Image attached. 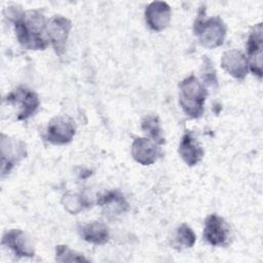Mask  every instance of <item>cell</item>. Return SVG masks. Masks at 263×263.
<instances>
[{
	"label": "cell",
	"mask_w": 263,
	"mask_h": 263,
	"mask_svg": "<svg viewBox=\"0 0 263 263\" xmlns=\"http://www.w3.org/2000/svg\"><path fill=\"white\" fill-rule=\"evenodd\" d=\"M8 10L7 17L13 22L20 44L30 50H44L49 44L45 33L47 22L44 15L37 10L24 11L12 7Z\"/></svg>",
	"instance_id": "cell-1"
},
{
	"label": "cell",
	"mask_w": 263,
	"mask_h": 263,
	"mask_svg": "<svg viewBox=\"0 0 263 263\" xmlns=\"http://www.w3.org/2000/svg\"><path fill=\"white\" fill-rule=\"evenodd\" d=\"M179 88V103L183 112L191 119L201 117L208 97V90L203 83L191 74L180 82Z\"/></svg>",
	"instance_id": "cell-2"
},
{
	"label": "cell",
	"mask_w": 263,
	"mask_h": 263,
	"mask_svg": "<svg viewBox=\"0 0 263 263\" xmlns=\"http://www.w3.org/2000/svg\"><path fill=\"white\" fill-rule=\"evenodd\" d=\"M204 9L201 8L193 25L194 35L198 38L199 43L209 49L221 46L224 43L227 27L219 16L204 20Z\"/></svg>",
	"instance_id": "cell-3"
},
{
	"label": "cell",
	"mask_w": 263,
	"mask_h": 263,
	"mask_svg": "<svg viewBox=\"0 0 263 263\" xmlns=\"http://www.w3.org/2000/svg\"><path fill=\"white\" fill-rule=\"evenodd\" d=\"M4 101L12 106L17 107L16 118L26 120L33 116L40 106V101L37 93L27 87L20 86L11 90Z\"/></svg>",
	"instance_id": "cell-4"
},
{
	"label": "cell",
	"mask_w": 263,
	"mask_h": 263,
	"mask_svg": "<svg viewBox=\"0 0 263 263\" xmlns=\"http://www.w3.org/2000/svg\"><path fill=\"white\" fill-rule=\"evenodd\" d=\"M71 29L72 24L70 20L61 14L53 15L47 21L45 28L46 37L57 54L62 55L65 51Z\"/></svg>",
	"instance_id": "cell-5"
},
{
	"label": "cell",
	"mask_w": 263,
	"mask_h": 263,
	"mask_svg": "<svg viewBox=\"0 0 263 263\" xmlns=\"http://www.w3.org/2000/svg\"><path fill=\"white\" fill-rule=\"evenodd\" d=\"M203 239L213 247H225L230 242V226L224 218L211 214L204 219Z\"/></svg>",
	"instance_id": "cell-6"
},
{
	"label": "cell",
	"mask_w": 263,
	"mask_h": 263,
	"mask_svg": "<svg viewBox=\"0 0 263 263\" xmlns=\"http://www.w3.org/2000/svg\"><path fill=\"white\" fill-rule=\"evenodd\" d=\"M76 134L73 120L68 116H55L47 124L44 139L52 145L69 144Z\"/></svg>",
	"instance_id": "cell-7"
},
{
	"label": "cell",
	"mask_w": 263,
	"mask_h": 263,
	"mask_svg": "<svg viewBox=\"0 0 263 263\" xmlns=\"http://www.w3.org/2000/svg\"><path fill=\"white\" fill-rule=\"evenodd\" d=\"M262 23L252 27L247 41V61L249 69L259 79L262 78Z\"/></svg>",
	"instance_id": "cell-8"
},
{
	"label": "cell",
	"mask_w": 263,
	"mask_h": 263,
	"mask_svg": "<svg viewBox=\"0 0 263 263\" xmlns=\"http://www.w3.org/2000/svg\"><path fill=\"white\" fill-rule=\"evenodd\" d=\"M26 145L24 142L11 137L1 135V173L2 177L8 174L13 166L24 157H26Z\"/></svg>",
	"instance_id": "cell-9"
},
{
	"label": "cell",
	"mask_w": 263,
	"mask_h": 263,
	"mask_svg": "<svg viewBox=\"0 0 263 263\" xmlns=\"http://www.w3.org/2000/svg\"><path fill=\"white\" fill-rule=\"evenodd\" d=\"M1 243L18 258H30L35 255L33 245L21 229H9L6 231L2 236Z\"/></svg>",
	"instance_id": "cell-10"
},
{
	"label": "cell",
	"mask_w": 263,
	"mask_h": 263,
	"mask_svg": "<svg viewBox=\"0 0 263 263\" xmlns=\"http://www.w3.org/2000/svg\"><path fill=\"white\" fill-rule=\"evenodd\" d=\"M160 155L159 145L148 137H138L132 144V156L142 165L154 163Z\"/></svg>",
	"instance_id": "cell-11"
},
{
	"label": "cell",
	"mask_w": 263,
	"mask_h": 263,
	"mask_svg": "<svg viewBox=\"0 0 263 263\" xmlns=\"http://www.w3.org/2000/svg\"><path fill=\"white\" fill-rule=\"evenodd\" d=\"M172 9L166 2L153 1L145 9V21L149 29L161 32L170 25Z\"/></svg>",
	"instance_id": "cell-12"
},
{
	"label": "cell",
	"mask_w": 263,
	"mask_h": 263,
	"mask_svg": "<svg viewBox=\"0 0 263 263\" xmlns=\"http://www.w3.org/2000/svg\"><path fill=\"white\" fill-rule=\"evenodd\" d=\"M221 67L237 80H243L249 71L247 57L237 49H230L222 54Z\"/></svg>",
	"instance_id": "cell-13"
},
{
	"label": "cell",
	"mask_w": 263,
	"mask_h": 263,
	"mask_svg": "<svg viewBox=\"0 0 263 263\" xmlns=\"http://www.w3.org/2000/svg\"><path fill=\"white\" fill-rule=\"evenodd\" d=\"M98 204L102 208L104 215L108 218H117L125 214L129 209L128 202L124 196L116 190L107 191L100 195Z\"/></svg>",
	"instance_id": "cell-14"
},
{
	"label": "cell",
	"mask_w": 263,
	"mask_h": 263,
	"mask_svg": "<svg viewBox=\"0 0 263 263\" xmlns=\"http://www.w3.org/2000/svg\"><path fill=\"white\" fill-rule=\"evenodd\" d=\"M179 154L188 166H194L202 159L204 150L193 137L192 133L186 132L182 136L179 144Z\"/></svg>",
	"instance_id": "cell-15"
},
{
	"label": "cell",
	"mask_w": 263,
	"mask_h": 263,
	"mask_svg": "<svg viewBox=\"0 0 263 263\" xmlns=\"http://www.w3.org/2000/svg\"><path fill=\"white\" fill-rule=\"evenodd\" d=\"M79 233L82 239L96 246H103L107 243L110 238L109 227L105 223L99 221L82 225L79 228Z\"/></svg>",
	"instance_id": "cell-16"
},
{
	"label": "cell",
	"mask_w": 263,
	"mask_h": 263,
	"mask_svg": "<svg viewBox=\"0 0 263 263\" xmlns=\"http://www.w3.org/2000/svg\"><path fill=\"white\" fill-rule=\"evenodd\" d=\"M142 130L158 145H163L165 143V138L163 136V130L161 128L159 117L155 114L146 115L141 122Z\"/></svg>",
	"instance_id": "cell-17"
},
{
	"label": "cell",
	"mask_w": 263,
	"mask_h": 263,
	"mask_svg": "<svg viewBox=\"0 0 263 263\" xmlns=\"http://www.w3.org/2000/svg\"><path fill=\"white\" fill-rule=\"evenodd\" d=\"M196 241V235L192 228L187 224H181L175 232L173 246L177 250L189 249L194 246Z\"/></svg>",
	"instance_id": "cell-18"
},
{
	"label": "cell",
	"mask_w": 263,
	"mask_h": 263,
	"mask_svg": "<svg viewBox=\"0 0 263 263\" xmlns=\"http://www.w3.org/2000/svg\"><path fill=\"white\" fill-rule=\"evenodd\" d=\"M200 76H201L202 83L204 86H217L218 85L216 69L214 67L212 60L206 55L202 57Z\"/></svg>",
	"instance_id": "cell-19"
},
{
	"label": "cell",
	"mask_w": 263,
	"mask_h": 263,
	"mask_svg": "<svg viewBox=\"0 0 263 263\" xmlns=\"http://www.w3.org/2000/svg\"><path fill=\"white\" fill-rule=\"evenodd\" d=\"M55 260L59 262H78V261H88L82 254H79L68 246L59 245L55 247Z\"/></svg>",
	"instance_id": "cell-20"
},
{
	"label": "cell",
	"mask_w": 263,
	"mask_h": 263,
	"mask_svg": "<svg viewBox=\"0 0 263 263\" xmlns=\"http://www.w3.org/2000/svg\"><path fill=\"white\" fill-rule=\"evenodd\" d=\"M65 209L71 214H78L87 204L83 196L79 194H65L62 200Z\"/></svg>",
	"instance_id": "cell-21"
}]
</instances>
